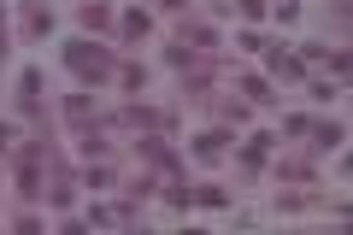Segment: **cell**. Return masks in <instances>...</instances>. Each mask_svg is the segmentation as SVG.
Segmentation results:
<instances>
[{
    "label": "cell",
    "instance_id": "obj_1",
    "mask_svg": "<svg viewBox=\"0 0 353 235\" xmlns=\"http://www.w3.org/2000/svg\"><path fill=\"white\" fill-rule=\"evenodd\" d=\"M71 65H77V71H94V76L112 71V59H106L101 48H94V53H88V48H71Z\"/></svg>",
    "mask_w": 353,
    "mask_h": 235
},
{
    "label": "cell",
    "instance_id": "obj_2",
    "mask_svg": "<svg viewBox=\"0 0 353 235\" xmlns=\"http://www.w3.org/2000/svg\"><path fill=\"white\" fill-rule=\"evenodd\" d=\"M271 65H277L283 76H301V59H294V53H277V59H271Z\"/></svg>",
    "mask_w": 353,
    "mask_h": 235
},
{
    "label": "cell",
    "instance_id": "obj_3",
    "mask_svg": "<svg viewBox=\"0 0 353 235\" xmlns=\"http://www.w3.org/2000/svg\"><path fill=\"white\" fill-rule=\"evenodd\" d=\"M224 153V136H201V159H218Z\"/></svg>",
    "mask_w": 353,
    "mask_h": 235
}]
</instances>
